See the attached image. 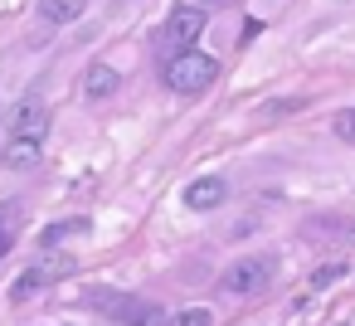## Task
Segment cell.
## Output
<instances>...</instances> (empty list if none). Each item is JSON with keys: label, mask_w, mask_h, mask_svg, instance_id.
<instances>
[{"label": "cell", "mask_w": 355, "mask_h": 326, "mask_svg": "<svg viewBox=\"0 0 355 326\" xmlns=\"http://www.w3.org/2000/svg\"><path fill=\"white\" fill-rule=\"evenodd\" d=\"M88 302H93L103 316L122 321V326H166V311H161L156 302H146V297H132V292H103V287H93Z\"/></svg>", "instance_id": "obj_2"}, {"label": "cell", "mask_w": 355, "mask_h": 326, "mask_svg": "<svg viewBox=\"0 0 355 326\" xmlns=\"http://www.w3.org/2000/svg\"><path fill=\"white\" fill-rule=\"evenodd\" d=\"M40 287H44V268H30V273H20V277L10 282V302L20 307V302H30Z\"/></svg>", "instance_id": "obj_11"}, {"label": "cell", "mask_w": 355, "mask_h": 326, "mask_svg": "<svg viewBox=\"0 0 355 326\" xmlns=\"http://www.w3.org/2000/svg\"><path fill=\"white\" fill-rule=\"evenodd\" d=\"M340 273H345V263H326V268H316V273H311V287H331Z\"/></svg>", "instance_id": "obj_15"}, {"label": "cell", "mask_w": 355, "mask_h": 326, "mask_svg": "<svg viewBox=\"0 0 355 326\" xmlns=\"http://www.w3.org/2000/svg\"><path fill=\"white\" fill-rule=\"evenodd\" d=\"M117 88H122V74L112 64H88V74H83V98L88 103H107Z\"/></svg>", "instance_id": "obj_6"}, {"label": "cell", "mask_w": 355, "mask_h": 326, "mask_svg": "<svg viewBox=\"0 0 355 326\" xmlns=\"http://www.w3.org/2000/svg\"><path fill=\"white\" fill-rule=\"evenodd\" d=\"M40 20L44 25H73V20H83V10H88V0H40Z\"/></svg>", "instance_id": "obj_10"}, {"label": "cell", "mask_w": 355, "mask_h": 326, "mask_svg": "<svg viewBox=\"0 0 355 326\" xmlns=\"http://www.w3.org/2000/svg\"><path fill=\"white\" fill-rule=\"evenodd\" d=\"M166 326H214L209 307H180L175 316H166Z\"/></svg>", "instance_id": "obj_13"}, {"label": "cell", "mask_w": 355, "mask_h": 326, "mask_svg": "<svg viewBox=\"0 0 355 326\" xmlns=\"http://www.w3.org/2000/svg\"><path fill=\"white\" fill-rule=\"evenodd\" d=\"M83 229H88V219H59V224H49V234H44V248H54V243L73 239V234H83Z\"/></svg>", "instance_id": "obj_12"}, {"label": "cell", "mask_w": 355, "mask_h": 326, "mask_svg": "<svg viewBox=\"0 0 355 326\" xmlns=\"http://www.w3.org/2000/svg\"><path fill=\"white\" fill-rule=\"evenodd\" d=\"M40 156H44V137H10L6 151H0V161L10 171H30V166H40Z\"/></svg>", "instance_id": "obj_7"}, {"label": "cell", "mask_w": 355, "mask_h": 326, "mask_svg": "<svg viewBox=\"0 0 355 326\" xmlns=\"http://www.w3.org/2000/svg\"><path fill=\"white\" fill-rule=\"evenodd\" d=\"M205 35V10L200 6H175L171 10V20H166V30H161V40H166V49L171 54H185V49H195V40Z\"/></svg>", "instance_id": "obj_4"}, {"label": "cell", "mask_w": 355, "mask_h": 326, "mask_svg": "<svg viewBox=\"0 0 355 326\" xmlns=\"http://www.w3.org/2000/svg\"><path fill=\"white\" fill-rule=\"evenodd\" d=\"M161 78H166L171 93H180V98H200V93L219 78V59H209V54H200V49H185V54H171V59H166Z\"/></svg>", "instance_id": "obj_1"}, {"label": "cell", "mask_w": 355, "mask_h": 326, "mask_svg": "<svg viewBox=\"0 0 355 326\" xmlns=\"http://www.w3.org/2000/svg\"><path fill=\"white\" fill-rule=\"evenodd\" d=\"M64 326H69V321H64Z\"/></svg>", "instance_id": "obj_17"}, {"label": "cell", "mask_w": 355, "mask_h": 326, "mask_svg": "<svg viewBox=\"0 0 355 326\" xmlns=\"http://www.w3.org/2000/svg\"><path fill=\"white\" fill-rule=\"evenodd\" d=\"M185 6H200V10H209V6H219V0H185Z\"/></svg>", "instance_id": "obj_16"}, {"label": "cell", "mask_w": 355, "mask_h": 326, "mask_svg": "<svg viewBox=\"0 0 355 326\" xmlns=\"http://www.w3.org/2000/svg\"><path fill=\"white\" fill-rule=\"evenodd\" d=\"M268 282H272V258H268V253L234 258V263L219 273V292H224V297H258Z\"/></svg>", "instance_id": "obj_3"}, {"label": "cell", "mask_w": 355, "mask_h": 326, "mask_svg": "<svg viewBox=\"0 0 355 326\" xmlns=\"http://www.w3.org/2000/svg\"><path fill=\"white\" fill-rule=\"evenodd\" d=\"M44 127H49V108L40 98H25L15 108V137H44Z\"/></svg>", "instance_id": "obj_9"}, {"label": "cell", "mask_w": 355, "mask_h": 326, "mask_svg": "<svg viewBox=\"0 0 355 326\" xmlns=\"http://www.w3.org/2000/svg\"><path fill=\"white\" fill-rule=\"evenodd\" d=\"M331 132L345 141V146H355V108H345V112H336V122H331Z\"/></svg>", "instance_id": "obj_14"}, {"label": "cell", "mask_w": 355, "mask_h": 326, "mask_svg": "<svg viewBox=\"0 0 355 326\" xmlns=\"http://www.w3.org/2000/svg\"><path fill=\"white\" fill-rule=\"evenodd\" d=\"M25 234V205L20 200H0V258H6Z\"/></svg>", "instance_id": "obj_8"}, {"label": "cell", "mask_w": 355, "mask_h": 326, "mask_svg": "<svg viewBox=\"0 0 355 326\" xmlns=\"http://www.w3.org/2000/svg\"><path fill=\"white\" fill-rule=\"evenodd\" d=\"M229 200V180L224 175H200V180H190L185 185V209H219Z\"/></svg>", "instance_id": "obj_5"}]
</instances>
